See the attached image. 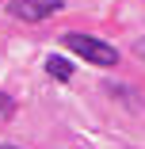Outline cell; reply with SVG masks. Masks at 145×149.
<instances>
[{
	"instance_id": "cell-1",
	"label": "cell",
	"mask_w": 145,
	"mask_h": 149,
	"mask_svg": "<svg viewBox=\"0 0 145 149\" xmlns=\"http://www.w3.org/2000/svg\"><path fill=\"white\" fill-rule=\"evenodd\" d=\"M61 42H65V46H69L76 57L92 61V65H119V50H114V46H107V42H99V38H92V35L69 31Z\"/></svg>"
},
{
	"instance_id": "cell-2",
	"label": "cell",
	"mask_w": 145,
	"mask_h": 149,
	"mask_svg": "<svg viewBox=\"0 0 145 149\" xmlns=\"http://www.w3.org/2000/svg\"><path fill=\"white\" fill-rule=\"evenodd\" d=\"M12 12H15V19L42 23V19H50L53 12H61V0H19V4H15Z\"/></svg>"
},
{
	"instance_id": "cell-3",
	"label": "cell",
	"mask_w": 145,
	"mask_h": 149,
	"mask_svg": "<svg viewBox=\"0 0 145 149\" xmlns=\"http://www.w3.org/2000/svg\"><path fill=\"white\" fill-rule=\"evenodd\" d=\"M46 73H50L53 80H69V77H73V65L65 61V57L53 54V57H46Z\"/></svg>"
},
{
	"instance_id": "cell-4",
	"label": "cell",
	"mask_w": 145,
	"mask_h": 149,
	"mask_svg": "<svg viewBox=\"0 0 145 149\" xmlns=\"http://www.w3.org/2000/svg\"><path fill=\"white\" fill-rule=\"evenodd\" d=\"M15 115V103H12V96L8 92H0V123H4V118H12Z\"/></svg>"
},
{
	"instance_id": "cell-5",
	"label": "cell",
	"mask_w": 145,
	"mask_h": 149,
	"mask_svg": "<svg viewBox=\"0 0 145 149\" xmlns=\"http://www.w3.org/2000/svg\"><path fill=\"white\" fill-rule=\"evenodd\" d=\"M134 54H137L141 61H145V38H137V42H134Z\"/></svg>"
},
{
	"instance_id": "cell-6",
	"label": "cell",
	"mask_w": 145,
	"mask_h": 149,
	"mask_svg": "<svg viewBox=\"0 0 145 149\" xmlns=\"http://www.w3.org/2000/svg\"><path fill=\"white\" fill-rule=\"evenodd\" d=\"M0 149H15V145H0Z\"/></svg>"
}]
</instances>
